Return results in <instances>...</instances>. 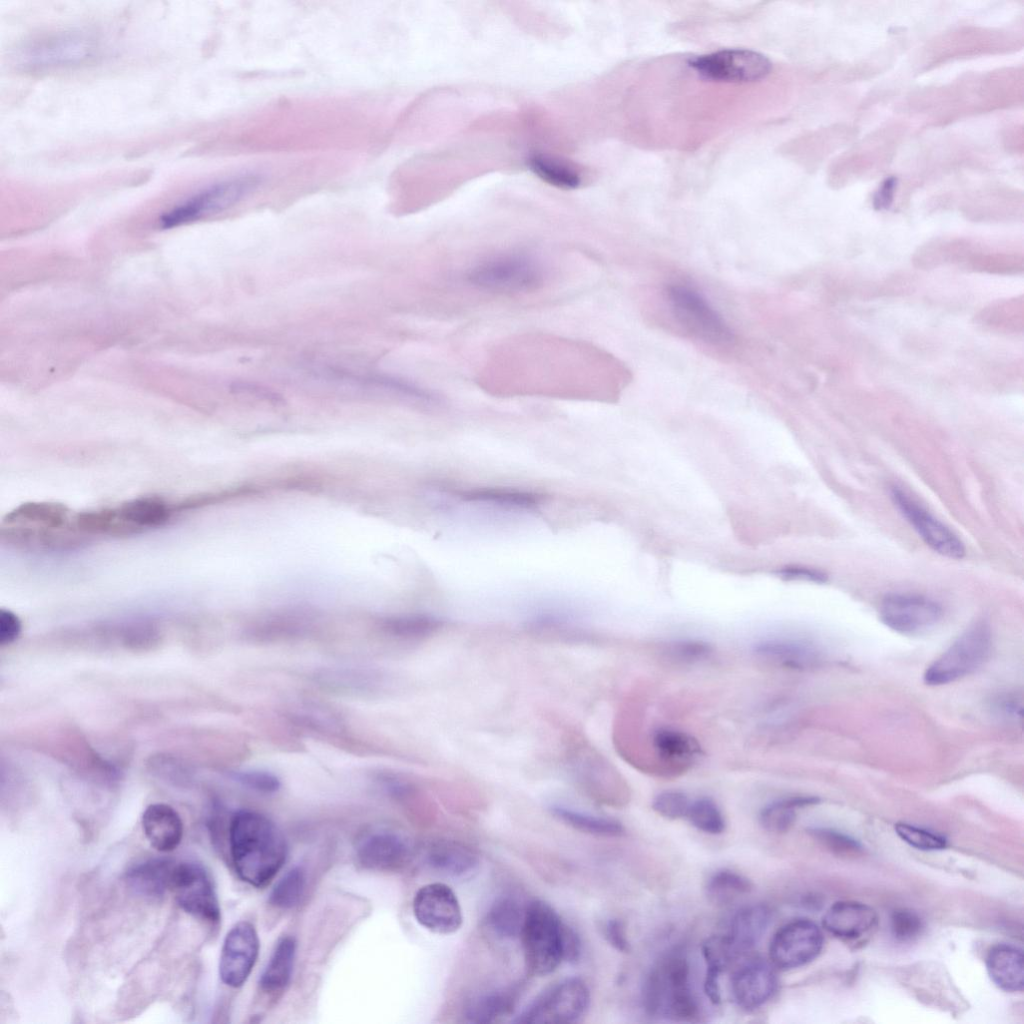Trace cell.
Returning <instances> with one entry per match:
<instances>
[{
  "mask_svg": "<svg viewBox=\"0 0 1024 1024\" xmlns=\"http://www.w3.org/2000/svg\"><path fill=\"white\" fill-rule=\"evenodd\" d=\"M296 952L293 937L284 936L276 946L268 960L260 978L262 989L272 992L282 989L290 980Z\"/></svg>",
  "mask_w": 1024,
  "mask_h": 1024,
  "instance_id": "1f68e13d",
  "label": "cell"
},
{
  "mask_svg": "<svg viewBox=\"0 0 1024 1024\" xmlns=\"http://www.w3.org/2000/svg\"><path fill=\"white\" fill-rule=\"evenodd\" d=\"M564 961L569 963H576L581 956L582 943L577 932L568 924L566 925L564 934Z\"/></svg>",
  "mask_w": 1024,
  "mask_h": 1024,
  "instance_id": "f907efd6",
  "label": "cell"
},
{
  "mask_svg": "<svg viewBox=\"0 0 1024 1024\" xmlns=\"http://www.w3.org/2000/svg\"><path fill=\"white\" fill-rule=\"evenodd\" d=\"M305 872L300 867L289 870L274 886L270 894V903L282 909L295 906L305 888Z\"/></svg>",
  "mask_w": 1024,
  "mask_h": 1024,
  "instance_id": "ab89813d",
  "label": "cell"
},
{
  "mask_svg": "<svg viewBox=\"0 0 1024 1024\" xmlns=\"http://www.w3.org/2000/svg\"><path fill=\"white\" fill-rule=\"evenodd\" d=\"M428 864L446 876L461 877L478 866V856L468 846L454 840H440L432 844L427 854Z\"/></svg>",
  "mask_w": 1024,
  "mask_h": 1024,
  "instance_id": "484cf974",
  "label": "cell"
},
{
  "mask_svg": "<svg viewBox=\"0 0 1024 1024\" xmlns=\"http://www.w3.org/2000/svg\"><path fill=\"white\" fill-rule=\"evenodd\" d=\"M229 844L237 875L255 887L267 885L287 857L282 833L269 818L256 811L241 810L234 814Z\"/></svg>",
  "mask_w": 1024,
  "mask_h": 1024,
  "instance_id": "6da1fadb",
  "label": "cell"
},
{
  "mask_svg": "<svg viewBox=\"0 0 1024 1024\" xmlns=\"http://www.w3.org/2000/svg\"><path fill=\"white\" fill-rule=\"evenodd\" d=\"M466 281L483 291L518 294L539 288L544 269L537 258L520 249L488 255L466 272Z\"/></svg>",
  "mask_w": 1024,
  "mask_h": 1024,
  "instance_id": "277c9868",
  "label": "cell"
},
{
  "mask_svg": "<svg viewBox=\"0 0 1024 1024\" xmlns=\"http://www.w3.org/2000/svg\"><path fill=\"white\" fill-rule=\"evenodd\" d=\"M566 925L545 901L533 900L525 907L520 938L526 969L530 975H548L564 961Z\"/></svg>",
  "mask_w": 1024,
  "mask_h": 1024,
  "instance_id": "3957f363",
  "label": "cell"
},
{
  "mask_svg": "<svg viewBox=\"0 0 1024 1024\" xmlns=\"http://www.w3.org/2000/svg\"><path fill=\"white\" fill-rule=\"evenodd\" d=\"M755 655L762 661L781 668L806 670L820 661V651L802 639L773 638L758 642Z\"/></svg>",
  "mask_w": 1024,
  "mask_h": 1024,
  "instance_id": "ffe728a7",
  "label": "cell"
},
{
  "mask_svg": "<svg viewBox=\"0 0 1024 1024\" xmlns=\"http://www.w3.org/2000/svg\"><path fill=\"white\" fill-rule=\"evenodd\" d=\"M382 629L389 635L409 640L427 638L443 626V620L425 613L394 615L381 622Z\"/></svg>",
  "mask_w": 1024,
  "mask_h": 1024,
  "instance_id": "e575fe53",
  "label": "cell"
},
{
  "mask_svg": "<svg viewBox=\"0 0 1024 1024\" xmlns=\"http://www.w3.org/2000/svg\"><path fill=\"white\" fill-rule=\"evenodd\" d=\"M142 828L151 846L160 852L175 850L180 845L184 833L179 813L165 803L147 806L142 815Z\"/></svg>",
  "mask_w": 1024,
  "mask_h": 1024,
  "instance_id": "7402d4cb",
  "label": "cell"
},
{
  "mask_svg": "<svg viewBox=\"0 0 1024 1024\" xmlns=\"http://www.w3.org/2000/svg\"><path fill=\"white\" fill-rule=\"evenodd\" d=\"M174 865L168 859H149L130 868L126 881L140 895L160 897L169 890Z\"/></svg>",
  "mask_w": 1024,
  "mask_h": 1024,
  "instance_id": "4316f807",
  "label": "cell"
},
{
  "mask_svg": "<svg viewBox=\"0 0 1024 1024\" xmlns=\"http://www.w3.org/2000/svg\"><path fill=\"white\" fill-rule=\"evenodd\" d=\"M752 883L741 874L730 870L716 872L707 883V896L716 904H728L749 893Z\"/></svg>",
  "mask_w": 1024,
  "mask_h": 1024,
  "instance_id": "74e56055",
  "label": "cell"
},
{
  "mask_svg": "<svg viewBox=\"0 0 1024 1024\" xmlns=\"http://www.w3.org/2000/svg\"><path fill=\"white\" fill-rule=\"evenodd\" d=\"M992 647L989 625L978 621L969 626L924 673V682L939 686L970 675L988 659Z\"/></svg>",
  "mask_w": 1024,
  "mask_h": 1024,
  "instance_id": "52a82bcc",
  "label": "cell"
},
{
  "mask_svg": "<svg viewBox=\"0 0 1024 1024\" xmlns=\"http://www.w3.org/2000/svg\"><path fill=\"white\" fill-rule=\"evenodd\" d=\"M781 574L789 579H803L817 583H823L827 580L825 573L806 567H787L781 571Z\"/></svg>",
  "mask_w": 1024,
  "mask_h": 1024,
  "instance_id": "816d5d0a",
  "label": "cell"
},
{
  "mask_svg": "<svg viewBox=\"0 0 1024 1024\" xmlns=\"http://www.w3.org/2000/svg\"><path fill=\"white\" fill-rule=\"evenodd\" d=\"M689 65L702 77L724 82H750L764 78L771 70L763 55L744 49H728L697 57Z\"/></svg>",
  "mask_w": 1024,
  "mask_h": 1024,
  "instance_id": "7c38bea8",
  "label": "cell"
},
{
  "mask_svg": "<svg viewBox=\"0 0 1024 1024\" xmlns=\"http://www.w3.org/2000/svg\"><path fill=\"white\" fill-rule=\"evenodd\" d=\"M882 622L904 635H915L934 627L942 618V607L934 600L917 594L892 593L880 604Z\"/></svg>",
  "mask_w": 1024,
  "mask_h": 1024,
  "instance_id": "4fadbf2b",
  "label": "cell"
},
{
  "mask_svg": "<svg viewBox=\"0 0 1024 1024\" xmlns=\"http://www.w3.org/2000/svg\"><path fill=\"white\" fill-rule=\"evenodd\" d=\"M922 928L921 918L912 910L897 909L893 912L891 932L898 941L908 942L915 939L920 935Z\"/></svg>",
  "mask_w": 1024,
  "mask_h": 1024,
  "instance_id": "f6af8a7d",
  "label": "cell"
},
{
  "mask_svg": "<svg viewBox=\"0 0 1024 1024\" xmlns=\"http://www.w3.org/2000/svg\"><path fill=\"white\" fill-rule=\"evenodd\" d=\"M258 182L257 176L242 175L209 184L165 211L159 218V225L173 228L222 212L241 201Z\"/></svg>",
  "mask_w": 1024,
  "mask_h": 1024,
  "instance_id": "8992f818",
  "label": "cell"
},
{
  "mask_svg": "<svg viewBox=\"0 0 1024 1024\" xmlns=\"http://www.w3.org/2000/svg\"><path fill=\"white\" fill-rule=\"evenodd\" d=\"M604 935L616 950L624 953L630 950L623 923L618 919H611L605 924Z\"/></svg>",
  "mask_w": 1024,
  "mask_h": 1024,
  "instance_id": "681fc988",
  "label": "cell"
},
{
  "mask_svg": "<svg viewBox=\"0 0 1024 1024\" xmlns=\"http://www.w3.org/2000/svg\"><path fill=\"white\" fill-rule=\"evenodd\" d=\"M702 954L707 965L704 991L712 1003L718 1004L721 1001L719 976L737 957L726 935L706 939Z\"/></svg>",
  "mask_w": 1024,
  "mask_h": 1024,
  "instance_id": "f546056e",
  "label": "cell"
},
{
  "mask_svg": "<svg viewBox=\"0 0 1024 1024\" xmlns=\"http://www.w3.org/2000/svg\"><path fill=\"white\" fill-rule=\"evenodd\" d=\"M69 509L56 502H27L6 514L2 527L24 529L41 535L71 528Z\"/></svg>",
  "mask_w": 1024,
  "mask_h": 1024,
  "instance_id": "d6986e66",
  "label": "cell"
},
{
  "mask_svg": "<svg viewBox=\"0 0 1024 1024\" xmlns=\"http://www.w3.org/2000/svg\"><path fill=\"white\" fill-rule=\"evenodd\" d=\"M99 50L95 38L83 32H56L29 40L13 53V63L24 71L71 68L90 62Z\"/></svg>",
  "mask_w": 1024,
  "mask_h": 1024,
  "instance_id": "5b68a950",
  "label": "cell"
},
{
  "mask_svg": "<svg viewBox=\"0 0 1024 1024\" xmlns=\"http://www.w3.org/2000/svg\"><path fill=\"white\" fill-rule=\"evenodd\" d=\"M169 890L186 913L206 922L219 921L220 906L215 887L201 864L193 861L175 862Z\"/></svg>",
  "mask_w": 1024,
  "mask_h": 1024,
  "instance_id": "9c48e42d",
  "label": "cell"
},
{
  "mask_svg": "<svg viewBox=\"0 0 1024 1024\" xmlns=\"http://www.w3.org/2000/svg\"><path fill=\"white\" fill-rule=\"evenodd\" d=\"M818 801L819 799L813 796H793L773 801L761 810L760 823L769 832H787L795 821V809L813 805Z\"/></svg>",
  "mask_w": 1024,
  "mask_h": 1024,
  "instance_id": "d590c367",
  "label": "cell"
},
{
  "mask_svg": "<svg viewBox=\"0 0 1024 1024\" xmlns=\"http://www.w3.org/2000/svg\"><path fill=\"white\" fill-rule=\"evenodd\" d=\"M549 810L559 821L584 833L605 837H618L624 833L622 824L611 818L581 812L561 805H552Z\"/></svg>",
  "mask_w": 1024,
  "mask_h": 1024,
  "instance_id": "d6a6232c",
  "label": "cell"
},
{
  "mask_svg": "<svg viewBox=\"0 0 1024 1024\" xmlns=\"http://www.w3.org/2000/svg\"><path fill=\"white\" fill-rule=\"evenodd\" d=\"M524 916L525 908H522L516 899L503 896L496 899L490 906L486 915V923L496 936L513 939L520 936Z\"/></svg>",
  "mask_w": 1024,
  "mask_h": 1024,
  "instance_id": "836d02e7",
  "label": "cell"
},
{
  "mask_svg": "<svg viewBox=\"0 0 1024 1024\" xmlns=\"http://www.w3.org/2000/svg\"><path fill=\"white\" fill-rule=\"evenodd\" d=\"M686 957L673 951L650 971L643 985L642 1001L647 1014L675 1021H691L698 1006L690 989Z\"/></svg>",
  "mask_w": 1024,
  "mask_h": 1024,
  "instance_id": "7a4b0ae2",
  "label": "cell"
},
{
  "mask_svg": "<svg viewBox=\"0 0 1024 1024\" xmlns=\"http://www.w3.org/2000/svg\"><path fill=\"white\" fill-rule=\"evenodd\" d=\"M891 499L919 537L938 554L961 559L965 547L958 536L899 487H892Z\"/></svg>",
  "mask_w": 1024,
  "mask_h": 1024,
  "instance_id": "9a60e30c",
  "label": "cell"
},
{
  "mask_svg": "<svg viewBox=\"0 0 1024 1024\" xmlns=\"http://www.w3.org/2000/svg\"><path fill=\"white\" fill-rule=\"evenodd\" d=\"M236 779L245 787L262 793H274L281 785L277 776L265 771L240 772Z\"/></svg>",
  "mask_w": 1024,
  "mask_h": 1024,
  "instance_id": "7dc6e473",
  "label": "cell"
},
{
  "mask_svg": "<svg viewBox=\"0 0 1024 1024\" xmlns=\"http://www.w3.org/2000/svg\"><path fill=\"white\" fill-rule=\"evenodd\" d=\"M652 745L659 759L678 768H687L702 756L699 742L678 729L662 727L653 732Z\"/></svg>",
  "mask_w": 1024,
  "mask_h": 1024,
  "instance_id": "cb8c5ba5",
  "label": "cell"
},
{
  "mask_svg": "<svg viewBox=\"0 0 1024 1024\" xmlns=\"http://www.w3.org/2000/svg\"><path fill=\"white\" fill-rule=\"evenodd\" d=\"M668 295L675 317L695 337L712 344L731 341L732 334L726 323L697 292L673 286Z\"/></svg>",
  "mask_w": 1024,
  "mask_h": 1024,
  "instance_id": "30bf717a",
  "label": "cell"
},
{
  "mask_svg": "<svg viewBox=\"0 0 1024 1024\" xmlns=\"http://www.w3.org/2000/svg\"><path fill=\"white\" fill-rule=\"evenodd\" d=\"M686 818L695 828L708 834H720L725 829V820L721 810L712 799L707 797L690 802Z\"/></svg>",
  "mask_w": 1024,
  "mask_h": 1024,
  "instance_id": "f35d334b",
  "label": "cell"
},
{
  "mask_svg": "<svg viewBox=\"0 0 1024 1024\" xmlns=\"http://www.w3.org/2000/svg\"><path fill=\"white\" fill-rule=\"evenodd\" d=\"M877 914L857 901H839L824 914L823 927L836 937L853 940L869 933L877 924Z\"/></svg>",
  "mask_w": 1024,
  "mask_h": 1024,
  "instance_id": "44dd1931",
  "label": "cell"
},
{
  "mask_svg": "<svg viewBox=\"0 0 1024 1024\" xmlns=\"http://www.w3.org/2000/svg\"><path fill=\"white\" fill-rule=\"evenodd\" d=\"M530 169L546 183L562 189H575L583 183L584 174L576 164L548 154H534Z\"/></svg>",
  "mask_w": 1024,
  "mask_h": 1024,
  "instance_id": "4dcf8cb0",
  "label": "cell"
},
{
  "mask_svg": "<svg viewBox=\"0 0 1024 1024\" xmlns=\"http://www.w3.org/2000/svg\"><path fill=\"white\" fill-rule=\"evenodd\" d=\"M777 986L774 969L765 961L755 959L742 965L733 975L731 989L736 1003L747 1010L762 1006Z\"/></svg>",
  "mask_w": 1024,
  "mask_h": 1024,
  "instance_id": "ac0fdd59",
  "label": "cell"
},
{
  "mask_svg": "<svg viewBox=\"0 0 1024 1024\" xmlns=\"http://www.w3.org/2000/svg\"><path fill=\"white\" fill-rule=\"evenodd\" d=\"M378 676L371 671L348 669L331 671L325 673L322 677L324 682L331 686L356 690L362 688L365 690L367 686H374L378 683Z\"/></svg>",
  "mask_w": 1024,
  "mask_h": 1024,
  "instance_id": "ee69618b",
  "label": "cell"
},
{
  "mask_svg": "<svg viewBox=\"0 0 1024 1024\" xmlns=\"http://www.w3.org/2000/svg\"><path fill=\"white\" fill-rule=\"evenodd\" d=\"M823 942V934L814 922L793 920L782 926L771 939V962L783 970L801 967L818 956Z\"/></svg>",
  "mask_w": 1024,
  "mask_h": 1024,
  "instance_id": "8fae6325",
  "label": "cell"
},
{
  "mask_svg": "<svg viewBox=\"0 0 1024 1024\" xmlns=\"http://www.w3.org/2000/svg\"><path fill=\"white\" fill-rule=\"evenodd\" d=\"M770 921L771 910L764 904L746 906L734 915L726 937L737 958L759 942Z\"/></svg>",
  "mask_w": 1024,
  "mask_h": 1024,
  "instance_id": "603a6c76",
  "label": "cell"
},
{
  "mask_svg": "<svg viewBox=\"0 0 1024 1024\" xmlns=\"http://www.w3.org/2000/svg\"><path fill=\"white\" fill-rule=\"evenodd\" d=\"M590 1004L586 983L570 977L553 984L541 993L513 1020L524 1024H562L579 1020Z\"/></svg>",
  "mask_w": 1024,
  "mask_h": 1024,
  "instance_id": "ba28073f",
  "label": "cell"
},
{
  "mask_svg": "<svg viewBox=\"0 0 1024 1024\" xmlns=\"http://www.w3.org/2000/svg\"><path fill=\"white\" fill-rule=\"evenodd\" d=\"M986 966L991 980L1002 990H1023L1024 957L1021 949L1008 944H998L988 952Z\"/></svg>",
  "mask_w": 1024,
  "mask_h": 1024,
  "instance_id": "d4e9b609",
  "label": "cell"
},
{
  "mask_svg": "<svg viewBox=\"0 0 1024 1024\" xmlns=\"http://www.w3.org/2000/svg\"><path fill=\"white\" fill-rule=\"evenodd\" d=\"M690 801L685 793L667 790L659 793L652 802L653 810L664 818L675 820L686 817Z\"/></svg>",
  "mask_w": 1024,
  "mask_h": 1024,
  "instance_id": "b9f144b4",
  "label": "cell"
},
{
  "mask_svg": "<svg viewBox=\"0 0 1024 1024\" xmlns=\"http://www.w3.org/2000/svg\"><path fill=\"white\" fill-rule=\"evenodd\" d=\"M460 496L465 501L517 509L533 508L540 501V496L535 493L507 488L471 489L463 491Z\"/></svg>",
  "mask_w": 1024,
  "mask_h": 1024,
  "instance_id": "8d00e7d4",
  "label": "cell"
},
{
  "mask_svg": "<svg viewBox=\"0 0 1024 1024\" xmlns=\"http://www.w3.org/2000/svg\"><path fill=\"white\" fill-rule=\"evenodd\" d=\"M116 509L121 520L134 534L163 525L172 513L165 501L153 496L127 501Z\"/></svg>",
  "mask_w": 1024,
  "mask_h": 1024,
  "instance_id": "83f0119b",
  "label": "cell"
},
{
  "mask_svg": "<svg viewBox=\"0 0 1024 1024\" xmlns=\"http://www.w3.org/2000/svg\"><path fill=\"white\" fill-rule=\"evenodd\" d=\"M810 834L823 843L826 847L834 852L840 854L843 853H858L861 849L858 842L854 839L847 837L839 832H835L829 829L813 828L810 830Z\"/></svg>",
  "mask_w": 1024,
  "mask_h": 1024,
  "instance_id": "bcb514c9",
  "label": "cell"
},
{
  "mask_svg": "<svg viewBox=\"0 0 1024 1024\" xmlns=\"http://www.w3.org/2000/svg\"><path fill=\"white\" fill-rule=\"evenodd\" d=\"M666 652L675 661L695 663L709 658L713 653V648L707 642L689 639L670 643Z\"/></svg>",
  "mask_w": 1024,
  "mask_h": 1024,
  "instance_id": "7bdbcfd3",
  "label": "cell"
},
{
  "mask_svg": "<svg viewBox=\"0 0 1024 1024\" xmlns=\"http://www.w3.org/2000/svg\"><path fill=\"white\" fill-rule=\"evenodd\" d=\"M412 909L417 922L436 934L455 933L463 922L458 898L444 883L435 882L419 888L413 898Z\"/></svg>",
  "mask_w": 1024,
  "mask_h": 1024,
  "instance_id": "5bb4252c",
  "label": "cell"
},
{
  "mask_svg": "<svg viewBox=\"0 0 1024 1024\" xmlns=\"http://www.w3.org/2000/svg\"><path fill=\"white\" fill-rule=\"evenodd\" d=\"M895 831L903 841L917 849L940 850L947 845L943 836L911 824L897 823Z\"/></svg>",
  "mask_w": 1024,
  "mask_h": 1024,
  "instance_id": "60d3db41",
  "label": "cell"
},
{
  "mask_svg": "<svg viewBox=\"0 0 1024 1024\" xmlns=\"http://www.w3.org/2000/svg\"><path fill=\"white\" fill-rule=\"evenodd\" d=\"M515 988L486 992L473 997L465 1006V1018L472 1023L496 1022L509 1015L517 1002Z\"/></svg>",
  "mask_w": 1024,
  "mask_h": 1024,
  "instance_id": "f1b7e54d",
  "label": "cell"
},
{
  "mask_svg": "<svg viewBox=\"0 0 1024 1024\" xmlns=\"http://www.w3.org/2000/svg\"><path fill=\"white\" fill-rule=\"evenodd\" d=\"M358 862L366 869L392 871L405 865L411 856L406 838L393 831H375L364 836L356 848Z\"/></svg>",
  "mask_w": 1024,
  "mask_h": 1024,
  "instance_id": "e0dca14e",
  "label": "cell"
},
{
  "mask_svg": "<svg viewBox=\"0 0 1024 1024\" xmlns=\"http://www.w3.org/2000/svg\"><path fill=\"white\" fill-rule=\"evenodd\" d=\"M21 632V621L18 616L10 610H0V644L2 646L13 643Z\"/></svg>",
  "mask_w": 1024,
  "mask_h": 1024,
  "instance_id": "c3c4849f",
  "label": "cell"
},
{
  "mask_svg": "<svg viewBox=\"0 0 1024 1024\" xmlns=\"http://www.w3.org/2000/svg\"><path fill=\"white\" fill-rule=\"evenodd\" d=\"M259 938L253 924L236 923L227 933L219 961L222 982L232 988L241 987L248 979L258 957Z\"/></svg>",
  "mask_w": 1024,
  "mask_h": 1024,
  "instance_id": "2e32d148",
  "label": "cell"
}]
</instances>
